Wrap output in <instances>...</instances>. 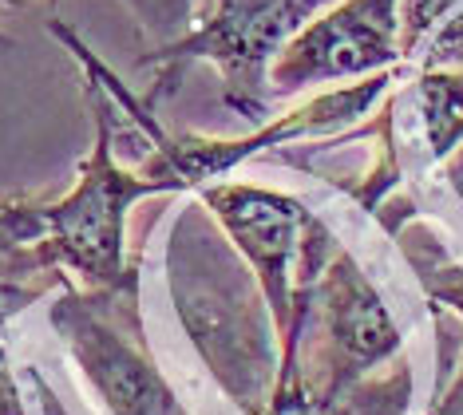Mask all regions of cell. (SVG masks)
Wrapping results in <instances>:
<instances>
[{
    "label": "cell",
    "mask_w": 463,
    "mask_h": 415,
    "mask_svg": "<svg viewBox=\"0 0 463 415\" xmlns=\"http://www.w3.org/2000/svg\"><path fill=\"white\" fill-rule=\"evenodd\" d=\"M198 202L210 210L218 230L258 277V289L269 305L281 344L289 336L298 297L313 289L321 269L341 250L336 238L325 230L317 214H309L298 198L281 194V190L250 183H210L198 190Z\"/></svg>",
    "instance_id": "5"
},
{
    "label": "cell",
    "mask_w": 463,
    "mask_h": 415,
    "mask_svg": "<svg viewBox=\"0 0 463 415\" xmlns=\"http://www.w3.org/2000/svg\"><path fill=\"white\" fill-rule=\"evenodd\" d=\"M456 8H463V0H400V52H404V60H416L428 36Z\"/></svg>",
    "instance_id": "11"
},
{
    "label": "cell",
    "mask_w": 463,
    "mask_h": 415,
    "mask_svg": "<svg viewBox=\"0 0 463 415\" xmlns=\"http://www.w3.org/2000/svg\"><path fill=\"white\" fill-rule=\"evenodd\" d=\"M396 80H400V68H388L368 80H353V83H345V88L321 91V95H313L309 103H301V108L261 123L258 131L246 138H198V135L183 138V135H166L163 127L155 123L151 108L135 99L119 83V76L111 71V88L119 95L123 111L131 115L135 127L143 131V138L151 143V158L143 163V170L151 178H159L171 194L175 190H203L210 183H222L230 170H238L241 163H250V158L266 155L269 146H286V143H298V138L333 135V131H345V127H356L392 91Z\"/></svg>",
    "instance_id": "4"
},
{
    "label": "cell",
    "mask_w": 463,
    "mask_h": 415,
    "mask_svg": "<svg viewBox=\"0 0 463 415\" xmlns=\"http://www.w3.org/2000/svg\"><path fill=\"white\" fill-rule=\"evenodd\" d=\"M166 289L186 340L218 388L246 415H261L278 384L281 344L258 277L210 210L186 206L166 230Z\"/></svg>",
    "instance_id": "1"
},
{
    "label": "cell",
    "mask_w": 463,
    "mask_h": 415,
    "mask_svg": "<svg viewBox=\"0 0 463 415\" xmlns=\"http://www.w3.org/2000/svg\"><path fill=\"white\" fill-rule=\"evenodd\" d=\"M400 63V0H336L269 63V91L293 95L317 83L368 80Z\"/></svg>",
    "instance_id": "7"
},
{
    "label": "cell",
    "mask_w": 463,
    "mask_h": 415,
    "mask_svg": "<svg viewBox=\"0 0 463 415\" xmlns=\"http://www.w3.org/2000/svg\"><path fill=\"white\" fill-rule=\"evenodd\" d=\"M412 396H416V372L412 360L400 353L392 364L356 380L353 388L336 391V396L269 403L261 415H412Z\"/></svg>",
    "instance_id": "8"
},
{
    "label": "cell",
    "mask_w": 463,
    "mask_h": 415,
    "mask_svg": "<svg viewBox=\"0 0 463 415\" xmlns=\"http://www.w3.org/2000/svg\"><path fill=\"white\" fill-rule=\"evenodd\" d=\"M404 253L412 261V269L424 285V297L431 305H444L456 316H463V265L451 261L444 246H436L431 238H404Z\"/></svg>",
    "instance_id": "10"
},
{
    "label": "cell",
    "mask_w": 463,
    "mask_h": 415,
    "mask_svg": "<svg viewBox=\"0 0 463 415\" xmlns=\"http://www.w3.org/2000/svg\"><path fill=\"white\" fill-rule=\"evenodd\" d=\"M28 384H33V396H36V408L40 415H71L64 403H60V396L52 391V384L44 376H40V368L36 364H28Z\"/></svg>",
    "instance_id": "13"
},
{
    "label": "cell",
    "mask_w": 463,
    "mask_h": 415,
    "mask_svg": "<svg viewBox=\"0 0 463 415\" xmlns=\"http://www.w3.org/2000/svg\"><path fill=\"white\" fill-rule=\"evenodd\" d=\"M123 297L131 293H91L64 285V293L52 301V328L64 336L80 380L99 396L108 415H186L146 353L135 308L119 316Z\"/></svg>",
    "instance_id": "6"
},
{
    "label": "cell",
    "mask_w": 463,
    "mask_h": 415,
    "mask_svg": "<svg viewBox=\"0 0 463 415\" xmlns=\"http://www.w3.org/2000/svg\"><path fill=\"white\" fill-rule=\"evenodd\" d=\"M416 111L431 158H451L463 146V68L420 71L416 68Z\"/></svg>",
    "instance_id": "9"
},
{
    "label": "cell",
    "mask_w": 463,
    "mask_h": 415,
    "mask_svg": "<svg viewBox=\"0 0 463 415\" xmlns=\"http://www.w3.org/2000/svg\"><path fill=\"white\" fill-rule=\"evenodd\" d=\"M52 36L60 40L71 60L83 71L96 143L83 158L76 186L60 202H48V238L44 258L52 269L80 277V289L91 293H131L135 297V269L128 265V214L139 198L171 194L159 178L146 170H131L115 158L119 143V103L99 71V56L91 52L68 24H52Z\"/></svg>",
    "instance_id": "2"
},
{
    "label": "cell",
    "mask_w": 463,
    "mask_h": 415,
    "mask_svg": "<svg viewBox=\"0 0 463 415\" xmlns=\"http://www.w3.org/2000/svg\"><path fill=\"white\" fill-rule=\"evenodd\" d=\"M428 415H463V356H459V364L456 372H451V380H448V388L439 391L436 400H431V408Z\"/></svg>",
    "instance_id": "12"
},
{
    "label": "cell",
    "mask_w": 463,
    "mask_h": 415,
    "mask_svg": "<svg viewBox=\"0 0 463 415\" xmlns=\"http://www.w3.org/2000/svg\"><path fill=\"white\" fill-rule=\"evenodd\" d=\"M0 5H8V0H0Z\"/></svg>",
    "instance_id": "14"
},
{
    "label": "cell",
    "mask_w": 463,
    "mask_h": 415,
    "mask_svg": "<svg viewBox=\"0 0 463 415\" xmlns=\"http://www.w3.org/2000/svg\"><path fill=\"white\" fill-rule=\"evenodd\" d=\"M336 0H214L191 32L166 40L139 68H159L155 95L175 91L191 63H210L222 80V103L238 119H261L273 99L269 63L286 44Z\"/></svg>",
    "instance_id": "3"
}]
</instances>
